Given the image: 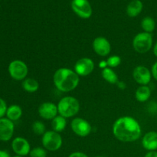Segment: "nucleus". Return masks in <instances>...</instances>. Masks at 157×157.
Masks as SVG:
<instances>
[{
	"mask_svg": "<svg viewBox=\"0 0 157 157\" xmlns=\"http://www.w3.org/2000/svg\"><path fill=\"white\" fill-rule=\"evenodd\" d=\"M71 6L73 12L80 18L87 19L92 15L93 10L88 0H72Z\"/></svg>",
	"mask_w": 157,
	"mask_h": 157,
	"instance_id": "7",
	"label": "nucleus"
},
{
	"mask_svg": "<svg viewBox=\"0 0 157 157\" xmlns=\"http://www.w3.org/2000/svg\"><path fill=\"white\" fill-rule=\"evenodd\" d=\"M79 76L75 71L67 67H61L55 72L53 82L58 90L70 92L75 90L79 84Z\"/></svg>",
	"mask_w": 157,
	"mask_h": 157,
	"instance_id": "2",
	"label": "nucleus"
},
{
	"mask_svg": "<svg viewBox=\"0 0 157 157\" xmlns=\"http://www.w3.org/2000/svg\"><path fill=\"white\" fill-rule=\"evenodd\" d=\"M7 109L8 107L6 101L2 99V98H0V119L3 118V117L6 114Z\"/></svg>",
	"mask_w": 157,
	"mask_h": 157,
	"instance_id": "26",
	"label": "nucleus"
},
{
	"mask_svg": "<svg viewBox=\"0 0 157 157\" xmlns=\"http://www.w3.org/2000/svg\"><path fill=\"white\" fill-rule=\"evenodd\" d=\"M6 115L8 119L10 120V121H18L21 118V115H22V110L19 106L16 105V104L11 105L10 107H8Z\"/></svg>",
	"mask_w": 157,
	"mask_h": 157,
	"instance_id": "18",
	"label": "nucleus"
},
{
	"mask_svg": "<svg viewBox=\"0 0 157 157\" xmlns=\"http://www.w3.org/2000/svg\"><path fill=\"white\" fill-rule=\"evenodd\" d=\"M0 157H10V155L5 150H0Z\"/></svg>",
	"mask_w": 157,
	"mask_h": 157,
	"instance_id": "32",
	"label": "nucleus"
},
{
	"mask_svg": "<svg viewBox=\"0 0 157 157\" xmlns=\"http://www.w3.org/2000/svg\"><path fill=\"white\" fill-rule=\"evenodd\" d=\"M153 54H154V55L157 58V41L156 42V44L153 45Z\"/></svg>",
	"mask_w": 157,
	"mask_h": 157,
	"instance_id": "33",
	"label": "nucleus"
},
{
	"mask_svg": "<svg viewBox=\"0 0 157 157\" xmlns=\"http://www.w3.org/2000/svg\"><path fill=\"white\" fill-rule=\"evenodd\" d=\"M117 87H119V88L122 89V90H124V89L126 88V84L124 82H123V81H118L117 83Z\"/></svg>",
	"mask_w": 157,
	"mask_h": 157,
	"instance_id": "31",
	"label": "nucleus"
},
{
	"mask_svg": "<svg viewBox=\"0 0 157 157\" xmlns=\"http://www.w3.org/2000/svg\"><path fill=\"white\" fill-rule=\"evenodd\" d=\"M153 42V35L151 33L140 32L133 38V48L138 53L145 54L152 48Z\"/></svg>",
	"mask_w": 157,
	"mask_h": 157,
	"instance_id": "4",
	"label": "nucleus"
},
{
	"mask_svg": "<svg viewBox=\"0 0 157 157\" xmlns=\"http://www.w3.org/2000/svg\"><path fill=\"white\" fill-rule=\"evenodd\" d=\"M45 130V125H44L41 121H35V122L33 123V124H32V130H33L35 134L43 135L46 132Z\"/></svg>",
	"mask_w": 157,
	"mask_h": 157,
	"instance_id": "23",
	"label": "nucleus"
},
{
	"mask_svg": "<svg viewBox=\"0 0 157 157\" xmlns=\"http://www.w3.org/2000/svg\"><path fill=\"white\" fill-rule=\"evenodd\" d=\"M141 28L145 32L152 34L156 29V21L152 17H145L141 21Z\"/></svg>",
	"mask_w": 157,
	"mask_h": 157,
	"instance_id": "22",
	"label": "nucleus"
},
{
	"mask_svg": "<svg viewBox=\"0 0 157 157\" xmlns=\"http://www.w3.org/2000/svg\"><path fill=\"white\" fill-rule=\"evenodd\" d=\"M142 146L148 151L157 150V132L150 131L142 138Z\"/></svg>",
	"mask_w": 157,
	"mask_h": 157,
	"instance_id": "15",
	"label": "nucleus"
},
{
	"mask_svg": "<svg viewBox=\"0 0 157 157\" xmlns=\"http://www.w3.org/2000/svg\"><path fill=\"white\" fill-rule=\"evenodd\" d=\"M151 73H152V76L153 78H154L156 81H157V61L155 62L154 64H153L151 68Z\"/></svg>",
	"mask_w": 157,
	"mask_h": 157,
	"instance_id": "27",
	"label": "nucleus"
},
{
	"mask_svg": "<svg viewBox=\"0 0 157 157\" xmlns=\"http://www.w3.org/2000/svg\"><path fill=\"white\" fill-rule=\"evenodd\" d=\"M94 62L89 58H82L75 64V71L78 76L85 77L90 75L94 69Z\"/></svg>",
	"mask_w": 157,
	"mask_h": 157,
	"instance_id": "9",
	"label": "nucleus"
},
{
	"mask_svg": "<svg viewBox=\"0 0 157 157\" xmlns=\"http://www.w3.org/2000/svg\"><path fill=\"white\" fill-rule=\"evenodd\" d=\"M107 63L108 67L110 68L116 67L121 64V58L118 55H112L107 58Z\"/></svg>",
	"mask_w": 157,
	"mask_h": 157,
	"instance_id": "24",
	"label": "nucleus"
},
{
	"mask_svg": "<svg viewBox=\"0 0 157 157\" xmlns=\"http://www.w3.org/2000/svg\"><path fill=\"white\" fill-rule=\"evenodd\" d=\"M71 127L74 133L81 137L87 136L92 130L90 123L83 118L76 117L71 123Z\"/></svg>",
	"mask_w": 157,
	"mask_h": 157,
	"instance_id": "8",
	"label": "nucleus"
},
{
	"mask_svg": "<svg viewBox=\"0 0 157 157\" xmlns=\"http://www.w3.org/2000/svg\"><path fill=\"white\" fill-rule=\"evenodd\" d=\"M142 130L139 122L132 117L124 116L117 120L113 125V134L118 140L131 143L139 140Z\"/></svg>",
	"mask_w": 157,
	"mask_h": 157,
	"instance_id": "1",
	"label": "nucleus"
},
{
	"mask_svg": "<svg viewBox=\"0 0 157 157\" xmlns=\"http://www.w3.org/2000/svg\"><path fill=\"white\" fill-rule=\"evenodd\" d=\"M99 67H101V69H104L106 68V67H108V65H107V61H101V62L99 63Z\"/></svg>",
	"mask_w": 157,
	"mask_h": 157,
	"instance_id": "30",
	"label": "nucleus"
},
{
	"mask_svg": "<svg viewBox=\"0 0 157 157\" xmlns=\"http://www.w3.org/2000/svg\"><path fill=\"white\" fill-rule=\"evenodd\" d=\"M144 8L142 2L140 0H132L127 7V14L128 16L134 18L141 13Z\"/></svg>",
	"mask_w": 157,
	"mask_h": 157,
	"instance_id": "16",
	"label": "nucleus"
},
{
	"mask_svg": "<svg viewBox=\"0 0 157 157\" xmlns=\"http://www.w3.org/2000/svg\"><path fill=\"white\" fill-rule=\"evenodd\" d=\"M101 75H102L103 78L107 82L110 83V84H115L118 82V76L114 71L110 67H107L106 68L103 69L101 71Z\"/></svg>",
	"mask_w": 157,
	"mask_h": 157,
	"instance_id": "19",
	"label": "nucleus"
},
{
	"mask_svg": "<svg viewBox=\"0 0 157 157\" xmlns=\"http://www.w3.org/2000/svg\"><path fill=\"white\" fill-rule=\"evenodd\" d=\"M13 157H23V156H13Z\"/></svg>",
	"mask_w": 157,
	"mask_h": 157,
	"instance_id": "35",
	"label": "nucleus"
},
{
	"mask_svg": "<svg viewBox=\"0 0 157 157\" xmlns=\"http://www.w3.org/2000/svg\"><path fill=\"white\" fill-rule=\"evenodd\" d=\"M22 87L25 91L29 93H35L39 88V84L34 78H25L23 80Z\"/></svg>",
	"mask_w": 157,
	"mask_h": 157,
	"instance_id": "21",
	"label": "nucleus"
},
{
	"mask_svg": "<svg viewBox=\"0 0 157 157\" xmlns=\"http://www.w3.org/2000/svg\"><path fill=\"white\" fill-rule=\"evenodd\" d=\"M144 157H157V151H148Z\"/></svg>",
	"mask_w": 157,
	"mask_h": 157,
	"instance_id": "29",
	"label": "nucleus"
},
{
	"mask_svg": "<svg viewBox=\"0 0 157 157\" xmlns=\"http://www.w3.org/2000/svg\"><path fill=\"white\" fill-rule=\"evenodd\" d=\"M15 125L13 121L8 118L0 119V140L7 142L12 139L13 136Z\"/></svg>",
	"mask_w": 157,
	"mask_h": 157,
	"instance_id": "11",
	"label": "nucleus"
},
{
	"mask_svg": "<svg viewBox=\"0 0 157 157\" xmlns=\"http://www.w3.org/2000/svg\"><path fill=\"white\" fill-rule=\"evenodd\" d=\"M58 113L65 118L75 116L80 110V103L74 97H64L58 104Z\"/></svg>",
	"mask_w": 157,
	"mask_h": 157,
	"instance_id": "3",
	"label": "nucleus"
},
{
	"mask_svg": "<svg viewBox=\"0 0 157 157\" xmlns=\"http://www.w3.org/2000/svg\"><path fill=\"white\" fill-rule=\"evenodd\" d=\"M66 125H67V121H66V118L64 117L57 116L52 120V126L53 128L54 131L57 132V133H60L64 130Z\"/></svg>",
	"mask_w": 157,
	"mask_h": 157,
	"instance_id": "20",
	"label": "nucleus"
},
{
	"mask_svg": "<svg viewBox=\"0 0 157 157\" xmlns=\"http://www.w3.org/2000/svg\"><path fill=\"white\" fill-rule=\"evenodd\" d=\"M68 157H88L85 153H82V152H75L69 155Z\"/></svg>",
	"mask_w": 157,
	"mask_h": 157,
	"instance_id": "28",
	"label": "nucleus"
},
{
	"mask_svg": "<svg viewBox=\"0 0 157 157\" xmlns=\"http://www.w3.org/2000/svg\"><path fill=\"white\" fill-rule=\"evenodd\" d=\"M41 143L45 150L48 151H57L62 146L63 140L59 133L54 130H49L42 135Z\"/></svg>",
	"mask_w": 157,
	"mask_h": 157,
	"instance_id": "5",
	"label": "nucleus"
},
{
	"mask_svg": "<svg viewBox=\"0 0 157 157\" xmlns=\"http://www.w3.org/2000/svg\"><path fill=\"white\" fill-rule=\"evenodd\" d=\"M38 114L44 120H53L58 113V106L52 102H44L38 107Z\"/></svg>",
	"mask_w": 157,
	"mask_h": 157,
	"instance_id": "14",
	"label": "nucleus"
},
{
	"mask_svg": "<svg viewBox=\"0 0 157 157\" xmlns=\"http://www.w3.org/2000/svg\"><path fill=\"white\" fill-rule=\"evenodd\" d=\"M96 157H106V156H96Z\"/></svg>",
	"mask_w": 157,
	"mask_h": 157,
	"instance_id": "34",
	"label": "nucleus"
},
{
	"mask_svg": "<svg viewBox=\"0 0 157 157\" xmlns=\"http://www.w3.org/2000/svg\"><path fill=\"white\" fill-rule=\"evenodd\" d=\"M12 148L17 156H25L30 153L31 146L29 141L23 137H16L12 140Z\"/></svg>",
	"mask_w": 157,
	"mask_h": 157,
	"instance_id": "13",
	"label": "nucleus"
},
{
	"mask_svg": "<svg viewBox=\"0 0 157 157\" xmlns=\"http://www.w3.org/2000/svg\"><path fill=\"white\" fill-rule=\"evenodd\" d=\"M30 157H47V151L42 147H35L31 150Z\"/></svg>",
	"mask_w": 157,
	"mask_h": 157,
	"instance_id": "25",
	"label": "nucleus"
},
{
	"mask_svg": "<svg viewBox=\"0 0 157 157\" xmlns=\"http://www.w3.org/2000/svg\"><path fill=\"white\" fill-rule=\"evenodd\" d=\"M29 68L24 61L21 60H14L9 65V73L15 81H22L27 77Z\"/></svg>",
	"mask_w": 157,
	"mask_h": 157,
	"instance_id": "6",
	"label": "nucleus"
},
{
	"mask_svg": "<svg viewBox=\"0 0 157 157\" xmlns=\"http://www.w3.org/2000/svg\"><path fill=\"white\" fill-rule=\"evenodd\" d=\"M151 71L149 70L144 65L136 66L133 71V78L137 84L142 85H147L150 84L152 79Z\"/></svg>",
	"mask_w": 157,
	"mask_h": 157,
	"instance_id": "10",
	"label": "nucleus"
},
{
	"mask_svg": "<svg viewBox=\"0 0 157 157\" xmlns=\"http://www.w3.org/2000/svg\"><path fill=\"white\" fill-rule=\"evenodd\" d=\"M151 97V90L147 85L140 86L135 92V98L139 102H146Z\"/></svg>",
	"mask_w": 157,
	"mask_h": 157,
	"instance_id": "17",
	"label": "nucleus"
},
{
	"mask_svg": "<svg viewBox=\"0 0 157 157\" xmlns=\"http://www.w3.org/2000/svg\"><path fill=\"white\" fill-rule=\"evenodd\" d=\"M93 49L96 54L102 57L107 56L111 51V45L108 40L104 37H97L93 41Z\"/></svg>",
	"mask_w": 157,
	"mask_h": 157,
	"instance_id": "12",
	"label": "nucleus"
}]
</instances>
